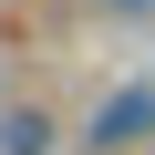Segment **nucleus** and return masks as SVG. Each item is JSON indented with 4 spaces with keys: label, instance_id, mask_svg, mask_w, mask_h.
Masks as SVG:
<instances>
[{
    "label": "nucleus",
    "instance_id": "1",
    "mask_svg": "<svg viewBox=\"0 0 155 155\" xmlns=\"http://www.w3.org/2000/svg\"><path fill=\"white\" fill-rule=\"evenodd\" d=\"M134 134H155V93H114V104L93 114V145H104V155H124Z\"/></svg>",
    "mask_w": 155,
    "mask_h": 155
},
{
    "label": "nucleus",
    "instance_id": "2",
    "mask_svg": "<svg viewBox=\"0 0 155 155\" xmlns=\"http://www.w3.org/2000/svg\"><path fill=\"white\" fill-rule=\"evenodd\" d=\"M124 11H134V0H124Z\"/></svg>",
    "mask_w": 155,
    "mask_h": 155
}]
</instances>
